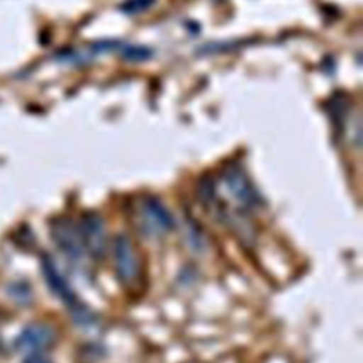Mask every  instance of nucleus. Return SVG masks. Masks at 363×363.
I'll use <instances>...</instances> for the list:
<instances>
[{"label":"nucleus","mask_w":363,"mask_h":363,"mask_svg":"<svg viewBox=\"0 0 363 363\" xmlns=\"http://www.w3.org/2000/svg\"><path fill=\"white\" fill-rule=\"evenodd\" d=\"M112 255L119 282L125 286H133L140 277V261L135 245L128 235L118 234L113 238Z\"/></svg>","instance_id":"2"},{"label":"nucleus","mask_w":363,"mask_h":363,"mask_svg":"<svg viewBox=\"0 0 363 363\" xmlns=\"http://www.w3.org/2000/svg\"><path fill=\"white\" fill-rule=\"evenodd\" d=\"M41 268H43V274L44 278L50 286V289L62 301L65 302L72 312L75 309H78L81 305L78 303V299L74 294V291L71 289V286L68 285V282L65 281V278L61 275V272L58 271L57 265L54 264V261L50 257H43L41 259Z\"/></svg>","instance_id":"7"},{"label":"nucleus","mask_w":363,"mask_h":363,"mask_svg":"<svg viewBox=\"0 0 363 363\" xmlns=\"http://www.w3.org/2000/svg\"><path fill=\"white\" fill-rule=\"evenodd\" d=\"M138 218L146 233L160 235L170 231L174 225L167 207L155 196H142L136 206Z\"/></svg>","instance_id":"3"},{"label":"nucleus","mask_w":363,"mask_h":363,"mask_svg":"<svg viewBox=\"0 0 363 363\" xmlns=\"http://www.w3.org/2000/svg\"><path fill=\"white\" fill-rule=\"evenodd\" d=\"M218 182L223 183L237 208L251 213L261 204V197L245 170L234 162L227 163L220 172Z\"/></svg>","instance_id":"1"},{"label":"nucleus","mask_w":363,"mask_h":363,"mask_svg":"<svg viewBox=\"0 0 363 363\" xmlns=\"http://www.w3.org/2000/svg\"><path fill=\"white\" fill-rule=\"evenodd\" d=\"M81 238L85 247V251H88L95 259L104 258L106 252V230L104 220L101 216L95 213H86L82 216L79 224H78Z\"/></svg>","instance_id":"4"},{"label":"nucleus","mask_w":363,"mask_h":363,"mask_svg":"<svg viewBox=\"0 0 363 363\" xmlns=\"http://www.w3.org/2000/svg\"><path fill=\"white\" fill-rule=\"evenodd\" d=\"M24 363H51L47 357L41 356L40 353H33V354H27V357L24 359Z\"/></svg>","instance_id":"8"},{"label":"nucleus","mask_w":363,"mask_h":363,"mask_svg":"<svg viewBox=\"0 0 363 363\" xmlns=\"http://www.w3.org/2000/svg\"><path fill=\"white\" fill-rule=\"evenodd\" d=\"M51 235L60 250L71 259H81L85 254V247L81 238L78 225L69 218H58L51 225Z\"/></svg>","instance_id":"5"},{"label":"nucleus","mask_w":363,"mask_h":363,"mask_svg":"<svg viewBox=\"0 0 363 363\" xmlns=\"http://www.w3.org/2000/svg\"><path fill=\"white\" fill-rule=\"evenodd\" d=\"M55 342V330L45 323H31L26 326L16 337L14 346L17 350L33 354L50 347Z\"/></svg>","instance_id":"6"}]
</instances>
